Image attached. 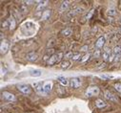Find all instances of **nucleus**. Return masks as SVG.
<instances>
[{
  "label": "nucleus",
  "mask_w": 121,
  "mask_h": 113,
  "mask_svg": "<svg viewBox=\"0 0 121 113\" xmlns=\"http://www.w3.org/2000/svg\"><path fill=\"white\" fill-rule=\"evenodd\" d=\"M63 56H64V54H63L62 52H59V53H57V54H54V55H52V56H50V60H49L47 62H48L49 65H54L55 63L59 62L60 61L62 60Z\"/></svg>",
  "instance_id": "1"
},
{
  "label": "nucleus",
  "mask_w": 121,
  "mask_h": 113,
  "mask_svg": "<svg viewBox=\"0 0 121 113\" xmlns=\"http://www.w3.org/2000/svg\"><path fill=\"white\" fill-rule=\"evenodd\" d=\"M99 94V88L97 86H91L87 89L86 91V96L87 97H93L95 95Z\"/></svg>",
  "instance_id": "2"
},
{
  "label": "nucleus",
  "mask_w": 121,
  "mask_h": 113,
  "mask_svg": "<svg viewBox=\"0 0 121 113\" xmlns=\"http://www.w3.org/2000/svg\"><path fill=\"white\" fill-rule=\"evenodd\" d=\"M10 49V42L7 39H3L0 44V52L1 54H6Z\"/></svg>",
  "instance_id": "3"
},
{
  "label": "nucleus",
  "mask_w": 121,
  "mask_h": 113,
  "mask_svg": "<svg viewBox=\"0 0 121 113\" xmlns=\"http://www.w3.org/2000/svg\"><path fill=\"white\" fill-rule=\"evenodd\" d=\"M17 88L19 91H21L24 94H30L31 93V87H30L28 84H18Z\"/></svg>",
  "instance_id": "4"
},
{
  "label": "nucleus",
  "mask_w": 121,
  "mask_h": 113,
  "mask_svg": "<svg viewBox=\"0 0 121 113\" xmlns=\"http://www.w3.org/2000/svg\"><path fill=\"white\" fill-rule=\"evenodd\" d=\"M70 84H71V86L72 88H78L80 85H81V80L80 79L78 78H73L71 80H70Z\"/></svg>",
  "instance_id": "5"
},
{
  "label": "nucleus",
  "mask_w": 121,
  "mask_h": 113,
  "mask_svg": "<svg viewBox=\"0 0 121 113\" xmlns=\"http://www.w3.org/2000/svg\"><path fill=\"white\" fill-rule=\"evenodd\" d=\"M26 59L29 61H35L37 59H38V55L35 52H30L26 55Z\"/></svg>",
  "instance_id": "6"
},
{
  "label": "nucleus",
  "mask_w": 121,
  "mask_h": 113,
  "mask_svg": "<svg viewBox=\"0 0 121 113\" xmlns=\"http://www.w3.org/2000/svg\"><path fill=\"white\" fill-rule=\"evenodd\" d=\"M2 97L6 100V101H9V102H13L15 100V96L10 92H7V91H4L2 92Z\"/></svg>",
  "instance_id": "7"
},
{
  "label": "nucleus",
  "mask_w": 121,
  "mask_h": 113,
  "mask_svg": "<svg viewBox=\"0 0 121 113\" xmlns=\"http://www.w3.org/2000/svg\"><path fill=\"white\" fill-rule=\"evenodd\" d=\"M33 86L35 87V89L36 92H38V93H45L44 87L42 86V83H40V82H35V83H33Z\"/></svg>",
  "instance_id": "8"
},
{
  "label": "nucleus",
  "mask_w": 121,
  "mask_h": 113,
  "mask_svg": "<svg viewBox=\"0 0 121 113\" xmlns=\"http://www.w3.org/2000/svg\"><path fill=\"white\" fill-rule=\"evenodd\" d=\"M105 38H103V37H100L98 39H97V41L95 42V47L99 50L100 48H102L103 46H104V44H105Z\"/></svg>",
  "instance_id": "9"
},
{
  "label": "nucleus",
  "mask_w": 121,
  "mask_h": 113,
  "mask_svg": "<svg viewBox=\"0 0 121 113\" xmlns=\"http://www.w3.org/2000/svg\"><path fill=\"white\" fill-rule=\"evenodd\" d=\"M104 95H105V98H106L107 100L111 101V102H116V101H117L116 98H115V96H114L112 93H111L110 91H105Z\"/></svg>",
  "instance_id": "10"
},
{
  "label": "nucleus",
  "mask_w": 121,
  "mask_h": 113,
  "mask_svg": "<svg viewBox=\"0 0 121 113\" xmlns=\"http://www.w3.org/2000/svg\"><path fill=\"white\" fill-rule=\"evenodd\" d=\"M51 14H52V11L51 10H45V11H43V14L41 15V20H47V19H49L50 16H51Z\"/></svg>",
  "instance_id": "11"
},
{
  "label": "nucleus",
  "mask_w": 121,
  "mask_h": 113,
  "mask_svg": "<svg viewBox=\"0 0 121 113\" xmlns=\"http://www.w3.org/2000/svg\"><path fill=\"white\" fill-rule=\"evenodd\" d=\"M52 83L51 81H47V82H45V83L43 84V87H44V91H45V93H49V92L51 91V89H52Z\"/></svg>",
  "instance_id": "12"
},
{
  "label": "nucleus",
  "mask_w": 121,
  "mask_h": 113,
  "mask_svg": "<svg viewBox=\"0 0 121 113\" xmlns=\"http://www.w3.org/2000/svg\"><path fill=\"white\" fill-rule=\"evenodd\" d=\"M95 105H96L97 107H99V108H102V107H105V106L107 105V104H106V102H104L103 100L97 99V100L95 101Z\"/></svg>",
  "instance_id": "13"
},
{
  "label": "nucleus",
  "mask_w": 121,
  "mask_h": 113,
  "mask_svg": "<svg viewBox=\"0 0 121 113\" xmlns=\"http://www.w3.org/2000/svg\"><path fill=\"white\" fill-rule=\"evenodd\" d=\"M57 80L59 81L60 84H62L63 86H66V85H68V84H69V80L66 78H63V77H59L57 79Z\"/></svg>",
  "instance_id": "14"
},
{
  "label": "nucleus",
  "mask_w": 121,
  "mask_h": 113,
  "mask_svg": "<svg viewBox=\"0 0 121 113\" xmlns=\"http://www.w3.org/2000/svg\"><path fill=\"white\" fill-rule=\"evenodd\" d=\"M69 6H70V2L69 1H63L61 6H60V11H61V12L66 11L69 8Z\"/></svg>",
  "instance_id": "15"
},
{
  "label": "nucleus",
  "mask_w": 121,
  "mask_h": 113,
  "mask_svg": "<svg viewBox=\"0 0 121 113\" xmlns=\"http://www.w3.org/2000/svg\"><path fill=\"white\" fill-rule=\"evenodd\" d=\"M72 33H73V31H72L71 28H66V29H64V30L61 32L62 36H64V37H69V36L72 35Z\"/></svg>",
  "instance_id": "16"
},
{
  "label": "nucleus",
  "mask_w": 121,
  "mask_h": 113,
  "mask_svg": "<svg viewBox=\"0 0 121 113\" xmlns=\"http://www.w3.org/2000/svg\"><path fill=\"white\" fill-rule=\"evenodd\" d=\"M47 4H48V1H43V2H39V5L37 6V8H36V11L37 12H40V11H42L46 6H47Z\"/></svg>",
  "instance_id": "17"
},
{
  "label": "nucleus",
  "mask_w": 121,
  "mask_h": 113,
  "mask_svg": "<svg viewBox=\"0 0 121 113\" xmlns=\"http://www.w3.org/2000/svg\"><path fill=\"white\" fill-rule=\"evenodd\" d=\"M8 20H9V23H10V29H11V30H13L14 28H15V25H16L14 18H13V17H10Z\"/></svg>",
  "instance_id": "18"
},
{
  "label": "nucleus",
  "mask_w": 121,
  "mask_h": 113,
  "mask_svg": "<svg viewBox=\"0 0 121 113\" xmlns=\"http://www.w3.org/2000/svg\"><path fill=\"white\" fill-rule=\"evenodd\" d=\"M70 64H71V62L69 61H62L61 63H60V68H61V69H67V68L70 67Z\"/></svg>",
  "instance_id": "19"
},
{
  "label": "nucleus",
  "mask_w": 121,
  "mask_h": 113,
  "mask_svg": "<svg viewBox=\"0 0 121 113\" xmlns=\"http://www.w3.org/2000/svg\"><path fill=\"white\" fill-rule=\"evenodd\" d=\"M112 54L114 56H119L121 54V46H115L112 50Z\"/></svg>",
  "instance_id": "20"
},
{
  "label": "nucleus",
  "mask_w": 121,
  "mask_h": 113,
  "mask_svg": "<svg viewBox=\"0 0 121 113\" xmlns=\"http://www.w3.org/2000/svg\"><path fill=\"white\" fill-rule=\"evenodd\" d=\"M30 75H31L32 77H40L41 76V71L39 70H33L30 72Z\"/></svg>",
  "instance_id": "21"
},
{
  "label": "nucleus",
  "mask_w": 121,
  "mask_h": 113,
  "mask_svg": "<svg viewBox=\"0 0 121 113\" xmlns=\"http://www.w3.org/2000/svg\"><path fill=\"white\" fill-rule=\"evenodd\" d=\"M10 28V23H9V20H5L4 22H2L1 24V28L2 29H7V28Z\"/></svg>",
  "instance_id": "22"
},
{
  "label": "nucleus",
  "mask_w": 121,
  "mask_h": 113,
  "mask_svg": "<svg viewBox=\"0 0 121 113\" xmlns=\"http://www.w3.org/2000/svg\"><path fill=\"white\" fill-rule=\"evenodd\" d=\"M115 14H116L115 9H110V10H108V15L109 16H113V15H115Z\"/></svg>",
  "instance_id": "23"
},
{
  "label": "nucleus",
  "mask_w": 121,
  "mask_h": 113,
  "mask_svg": "<svg viewBox=\"0 0 121 113\" xmlns=\"http://www.w3.org/2000/svg\"><path fill=\"white\" fill-rule=\"evenodd\" d=\"M102 56H103V60L104 61H109V58H110V54L108 53V52H104L103 54H102Z\"/></svg>",
  "instance_id": "24"
},
{
  "label": "nucleus",
  "mask_w": 121,
  "mask_h": 113,
  "mask_svg": "<svg viewBox=\"0 0 121 113\" xmlns=\"http://www.w3.org/2000/svg\"><path fill=\"white\" fill-rule=\"evenodd\" d=\"M114 88H115L116 91H118L119 93H121V83H120V82L115 83V84H114Z\"/></svg>",
  "instance_id": "25"
},
{
  "label": "nucleus",
  "mask_w": 121,
  "mask_h": 113,
  "mask_svg": "<svg viewBox=\"0 0 121 113\" xmlns=\"http://www.w3.org/2000/svg\"><path fill=\"white\" fill-rule=\"evenodd\" d=\"M89 58H90V54L88 53V54L84 55V56H83V58L80 60V61H81V62H85L86 61H88V60H89Z\"/></svg>",
  "instance_id": "26"
},
{
  "label": "nucleus",
  "mask_w": 121,
  "mask_h": 113,
  "mask_svg": "<svg viewBox=\"0 0 121 113\" xmlns=\"http://www.w3.org/2000/svg\"><path fill=\"white\" fill-rule=\"evenodd\" d=\"M80 58H81V54L80 53L74 54L73 55V61H78V60H80Z\"/></svg>",
  "instance_id": "27"
},
{
  "label": "nucleus",
  "mask_w": 121,
  "mask_h": 113,
  "mask_svg": "<svg viewBox=\"0 0 121 113\" xmlns=\"http://www.w3.org/2000/svg\"><path fill=\"white\" fill-rule=\"evenodd\" d=\"M73 52H69V53H67L66 55H65V56H66V58H68V59H73Z\"/></svg>",
  "instance_id": "28"
},
{
  "label": "nucleus",
  "mask_w": 121,
  "mask_h": 113,
  "mask_svg": "<svg viewBox=\"0 0 121 113\" xmlns=\"http://www.w3.org/2000/svg\"><path fill=\"white\" fill-rule=\"evenodd\" d=\"M100 50H95V54H94V56H95V58H99V56H100Z\"/></svg>",
  "instance_id": "29"
},
{
  "label": "nucleus",
  "mask_w": 121,
  "mask_h": 113,
  "mask_svg": "<svg viewBox=\"0 0 121 113\" xmlns=\"http://www.w3.org/2000/svg\"><path fill=\"white\" fill-rule=\"evenodd\" d=\"M113 60H114V55L113 54H111L110 55V58H109V61L112 62V61H113Z\"/></svg>",
  "instance_id": "30"
},
{
  "label": "nucleus",
  "mask_w": 121,
  "mask_h": 113,
  "mask_svg": "<svg viewBox=\"0 0 121 113\" xmlns=\"http://www.w3.org/2000/svg\"><path fill=\"white\" fill-rule=\"evenodd\" d=\"M93 14H94V10H92V11H91V12H90V14H87L86 18H87V19H90V18H91V16H92V15H93Z\"/></svg>",
  "instance_id": "31"
},
{
  "label": "nucleus",
  "mask_w": 121,
  "mask_h": 113,
  "mask_svg": "<svg viewBox=\"0 0 121 113\" xmlns=\"http://www.w3.org/2000/svg\"><path fill=\"white\" fill-rule=\"evenodd\" d=\"M101 78H102V79H112L113 77H112V76H105V75H102Z\"/></svg>",
  "instance_id": "32"
},
{
  "label": "nucleus",
  "mask_w": 121,
  "mask_h": 113,
  "mask_svg": "<svg viewBox=\"0 0 121 113\" xmlns=\"http://www.w3.org/2000/svg\"><path fill=\"white\" fill-rule=\"evenodd\" d=\"M33 3H34V1H24V4L25 5H31Z\"/></svg>",
  "instance_id": "33"
},
{
  "label": "nucleus",
  "mask_w": 121,
  "mask_h": 113,
  "mask_svg": "<svg viewBox=\"0 0 121 113\" xmlns=\"http://www.w3.org/2000/svg\"><path fill=\"white\" fill-rule=\"evenodd\" d=\"M86 49H88V46H83V47L81 48V50H82V51H87Z\"/></svg>",
  "instance_id": "34"
},
{
  "label": "nucleus",
  "mask_w": 121,
  "mask_h": 113,
  "mask_svg": "<svg viewBox=\"0 0 121 113\" xmlns=\"http://www.w3.org/2000/svg\"><path fill=\"white\" fill-rule=\"evenodd\" d=\"M120 56H121V54H120Z\"/></svg>",
  "instance_id": "35"
},
{
  "label": "nucleus",
  "mask_w": 121,
  "mask_h": 113,
  "mask_svg": "<svg viewBox=\"0 0 121 113\" xmlns=\"http://www.w3.org/2000/svg\"><path fill=\"white\" fill-rule=\"evenodd\" d=\"M120 21H121V19H120Z\"/></svg>",
  "instance_id": "36"
}]
</instances>
